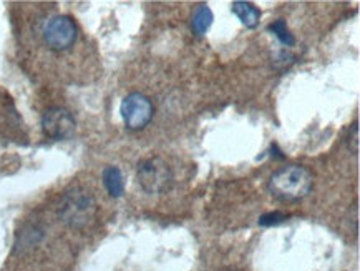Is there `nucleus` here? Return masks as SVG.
I'll return each mask as SVG.
<instances>
[{"label":"nucleus","mask_w":360,"mask_h":271,"mask_svg":"<svg viewBox=\"0 0 360 271\" xmlns=\"http://www.w3.org/2000/svg\"><path fill=\"white\" fill-rule=\"evenodd\" d=\"M314 178L307 168L289 165L276 170L267 180V190L281 201H299L312 191Z\"/></svg>","instance_id":"f257e3e1"},{"label":"nucleus","mask_w":360,"mask_h":271,"mask_svg":"<svg viewBox=\"0 0 360 271\" xmlns=\"http://www.w3.org/2000/svg\"><path fill=\"white\" fill-rule=\"evenodd\" d=\"M95 213L96 203L94 196L83 188H73L67 191L58 208L60 220L72 228L86 227L95 218Z\"/></svg>","instance_id":"f03ea898"},{"label":"nucleus","mask_w":360,"mask_h":271,"mask_svg":"<svg viewBox=\"0 0 360 271\" xmlns=\"http://www.w3.org/2000/svg\"><path fill=\"white\" fill-rule=\"evenodd\" d=\"M136 180L140 183L141 190L150 195H160L169 190L173 183V172L169 165L158 157L143 160L138 165Z\"/></svg>","instance_id":"7ed1b4c3"},{"label":"nucleus","mask_w":360,"mask_h":271,"mask_svg":"<svg viewBox=\"0 0 360 271\" xmlns=\"http://www.w3.org/2000/svg\"><path fill=\"white\" fill-rule=\"evenodd\" d=\"M120 112L128 130H143L153 118L155 108L146 95L133 92L123 99Z\"/></svg>","instance_id":"20e7f679"},{"label":"nucleus","mask_w":360,"mask_h":271,"mask_svg":"<svg viewBox=\"0 0 360 271\" xmlns=\"http://www.w3.org/2000/svg\"><path fill=\"white\" fill-rule=\"evenodd\" d=\"M78 35L77 25L72 17L55 15L45 24L44 40L55 52H63L75 44Z\"/></svg>","instance_id":"39448f33"},{"label":"nucleus","mask_w":360,"mask_h":271,"mask_svg":"<svg viewBox=\"0 0 360 271\" xmlns=\"http://www.w3.org/2000/svg\"><path fill=\"white\" fill-rule=\"evenodd\" d=\"M77 122L65 108H49L41 115V130L52 140H67L75 133Z\"/></svg>","instance_id":"423d86ee"},{"label":"nucleus","mask_w":360,"mask_h":271,"mask_svg":"<svg viewBox=\"0 0 360 271\" xmlns=\"http://www.w3.org/2000/svg\"><path fill=\"white\" fill-rule=\"evenodd\" d=\"M234 15L241 20L243 25H246L248 29H256L261 22V11L251 2H244V0H236L231 6Z\"/></svg>","instance_id":"0eeeda50"},{"label":"nucleus","mask_w":360,"mask_h":271,"mask_svg":"<svg viewBox=\"0 0 360 271\" xmlns=\"http://www.w3.org/2000/svg\"><path fill=\"white\" fill-rule=\"evenodd\" d=\"M103 185L107 188L108 195L113 198H120L124 193L123 173L118 167H107L103 170Z\"/></svg>","instance_id":"6e6552de"},{"label":"nucleus","mask_w":360,"mask_h":271,"mask_svg":"<svg viewBox=\"0 0 360 271\" xmlns=\"http://www.w3.org/2000/svg\"><path fill=\"white\" fill-rule=\"evenodd\" d=\"M213 20H214L213 11H211L210 7L202 4V6L196 8L195 13H193V17H191L193 34L198 35V37L205 35L206 32L210 30V27H211V24H213Z\"/></svg>","instance_id":"1a4fd4ad"},{"label":"nucleus","mask_w":360,"mask_h":271,"mask_svg":"<svg viewBox=\"0 0 360 271\" xmlns=\"http://www.w3.org/2000/svg\"><path fill=\"white\" fill-rule=\"evenodd\" d=\"M267 30H269L271 34H274L276 39H278L283 45H285V47H294L295 45L294 35L290 34V30L288 29V25H285V22L281 20V18L279 20L272 22V24L267 27Z\"/></svg>","instance_id":"9d476101"},{"label":"nucleus","mask_w":360,"mask_h":271,"mask_svg":"<svg viewBox=\"0 0 360 271\" xmlns=\"http://www.w3.org/2000/svg\"><path fill=\"white\" fill-rule=\"evenodd\" d=\"M285 215L279 213V211H274V213H266L259 218L261 227H276V225H281L285 222Z\"/></svg>","instance_id":"9b49d317"},{"label":"nucleus","mask_w":360,"mask_h":271,"mask_svg":"<svg viewBox=\"0 0 360 271\" xmlns=\"http://www.w3.org/2000/svg\"><path fill=\"white\" fill-rule=\"evenodd\" d=\"M347 145H349V150L352 151V153H357L359 151V125L357 123H354V127L349 130Z\"/></svg>","instance_id":"f8f14e48"}]
</instances>
